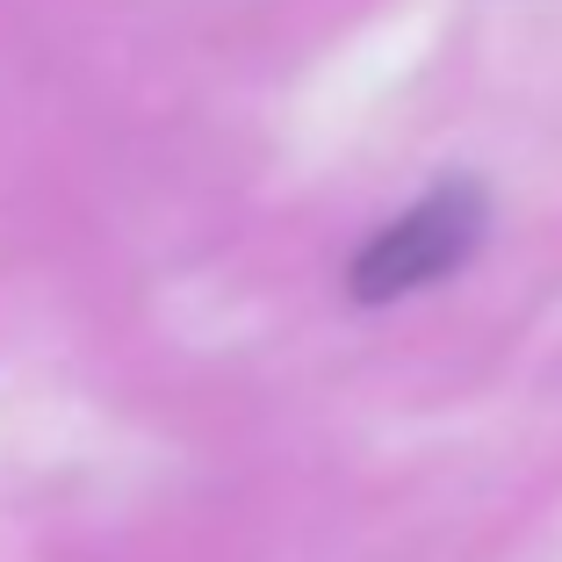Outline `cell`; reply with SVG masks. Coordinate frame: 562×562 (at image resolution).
<instances>
[{
	"instance_id": "1",
	"label": "cell",
	"mask_w": 562,
	"mask_h": 562,
	"mask_svg": "<svg viewBox=\"0 0 562 562\" xmlns=\"http://www.w3.org/2000/svg\"><path fill=\"white\" fill-rule=\"evenodd\" d=\"M483 216L491 210H483L476 181H440L426 202H412L397 224H382V232L353 252V267H347L353 303H397V296H412V289H426V281L454 274V267L476 252Z\"/></svg>"
}]
</instances>
